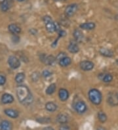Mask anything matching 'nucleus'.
I'll use <instances>...</instances> for the list:
<instances>
[{
  "label": "nucleus",
  "instance_id": "f257e3e1",
  "mask_svg": "<svg viewBox=\"0 0 118 130\" xmlns=\"http://www.w3.org/2000/svg\"><path fill=\"white\" fill-rule=\"evenodd\" d=\"M16 95L19 102L24 105H30L33 101V96L26 86L20 85L16 87Z\"/></svg>",
  "mask_w": 118,
  "mask_h": 130
},
{
  "label": "nucleus",
  "instance_id": "f03ea898",
  "mask_svg": "<svg viewBox=\"0 0 118 130\" xmlns=\"http://www.w3.org/2000/svg\"><path fill=\"white\" fill-rule=\"evenodd\" d=\"M89 98L94 105H98L102 101V94L96 89H92L89 91Z\"/></svg>",
  "mask_w": 118,
  "mask_h": 130
},
{
  "label": "nucleus",
  "instance_id": "7ed1b4c3",
  "mask_svg": "<svg viewBox=\"0 0 118 130\" xmlns=\"http://www.w3.org/2000/svg\"><path fill=\"white\" fill-rule=\"evenodd\" d=\"M43 19V22L45 24V28L47 30V32L53 33V32H55L56 30H57V29L59 28L58 24H56V23L53 21L50 17L45 16Z\"/></svg>",
  "mask_w": 118,
  "mask_h": 130
},
{
  "label": "nucleus",
  "instance_id": "20e7f679",
  "mask_svg": "<svg viewBox=\"0 0 118 130\" xmlns=\"http://www.w3.org/2000/svg\"><path fill=\"white\" fill-rule=\"evenodd\" d=\"M77 7H78V6L76 3H73V4H70V5H68L66 7L64 11L66 16L68 17H70L73 16L77 11Z\"/></svg>",
  "mask_w": 118,
  "mask_h": 130
},
{
  "label": "nucleus",
  "instance_id": "39448f33",
  "mask_svg": "<svg viewBox=\"0 0 118 130\" xmlns=\"http://www.w3.org/2000/svg\"><path fill=\"white\" fill-rule=\"evenodd\" d=\"M108 103L109 105L112 106L118 105V94L114 92L109 93L108 97Z\"/></svg>",
  "mask_w": 118,
  "mask_h": 130
},
{
  "label": "nucleus",
  "instance_id": "423d86ee",
  "mask_svg": "<svg viewBox=\"0 0 118 130\" xmlns=\"http://www.w3.org/2000/svg\"><path fill=\"white\" fill-rule=\"evenodd\" d=\"M8 63L10 67L13 69L18 68L21 66V62L17 57H14V56H10L8 59Z\"/></svg>",
  "mask_w": 118,
  "mask_h": 130
},
{
  "label": "nucleus",
  "instance_id": "0eeeda50",
  "mask_svg": "<svg viewBox=\"0 0 118 130\" xmlns=\"http://www.w3.org/2000/svg\"><path fill=\"white\" fill-rule=\"evenodd\" d=\"M80 68L84 71H89L94 68V63L89 60H83L79 64Z\"/></svg>",
  "mask_w": 118,
  "mask_h": 130
},
{
  "label": "nucleus",
  "instance_id": "6e6552de",
  "mask_svg": "<svg viewBox=\"0 0 118 130\" xmlns=\"http://www.w3.org/2000/svg\"><path fill=\"white\" fill-rule=\"evenodd\" d=\"M76 111L79 114H83L87 110V105L83 101H78L74 106Z\"/></svg>",
  "mask_w": 118,
  "mask_h": 130
},
{
  "label": "nucleus",
  "instance_id": "1a4fd4ad",
  "mask_svg": "<svg viewBox=\"0 0 118 130\" xmlns=\"http://www.w3.org/2000/svg\"><path fill=\"white\" fill-rule=\"evenodd\" d=\"M13 5V0H4L0 3V9L3 12L8 11Z\"/></svg>",
  "mask_w": 118,
  "mask_h": 130
},
{
  "label": "nucleus",
  "instance_id": "9d476101",
  "mask_svg": "<svg viewBox=\"0 0 118 130\" xmlns=\"http://www.w3.org/2000/svg\"><path fill=\"white\" fill-rule=\"evenodd\" d=\"M58 97L62 101H66L69 97V93L66 89H60L58 91Z\"/></svg>",
  "mask_w": 118,
  "mask_h": 130
},
{
  "label": "nucleus",
  "instance_id": "9b49d317",
  "mask_svg": "<svg viewBox=\"0 0 118 130\" xmlns=\"http://www.w3.org/2000/svg\"><path fill=\"white\" fill-rule=\"evenodd\" d=\"M14 101L13 95L9 93H5L2 95V101L3 104H9V103H13Z\"/></svg>",
  "mask_w": 118,
  "mask_h": 130
},
{
  "label": "nucleus",
  "instance_id": "f8f14e48",
  "mask_svg": "<svg viewBox=\"0 0 118 130\" xmlns=\"http://www.w3.org/2000/svg\"><path fill=\"white\" fill-rule=\"evenodd\" d=\"M5 114H6L7 116H8L9 117L11 118H16L19 116V112L13 109H10V108H8V109H5V111H4Z\"/></svg>",
  "mask_w": 118,
  "mask_h": 130
},
{
  "label": "nucleus",
  "instance_id": "ddd939ff",
  "mask_svg": "<svg viewBox=\"0 0 118 130\" xmlns=\"http://www.w3.org/2000/svg\"><path fill=\"white\" fill-rule=\"evenodd\" d=\"M96 25L94 22H85V23H82L80 25V28L83 30H91L95 28Z\"/></svg>",
  "mask_w": 118,
  "mask_h": 130
},
{
  "label": "nucleus",
  "instance_id": "4468645a",
  "mask_svg": "<svg viewBox=\"0 0 118 130\" xmlns=\"http://www.w3.org/2000/svg\"><path fill=\"white\" fill-rule=\"evenodd\" d=\"M72 62V59L68 57H65L64 58H62V59H60L59 61H58V63L60 64V66L62 67H68L69 66L70 64H71Z\"/></svg>",
  "mask_w": 118,
  "mask_h": 130
},
{
  "label": "nucleus",
  "instance_id": "2eb2a0df",
  "mask_svg": "<svg viewBox=\"0 0 118 130\" xmlns=\"http://www.w3.org/2000/svg\"><path fill=\"white\" fill-rule=\"evenodd\" d=\"M9 30L13 34H18L21 32V28L15 24H11L9 26Z\"/></svg>",
  "mask_w": 118,
  "mask_h": 130
},
{
  "label": "nucleus",
  "instance_id": "dca6fc26",
  "mask_svg": "<svg viewBox=\"0 0 118 130\" xmlns=\"http://www.w3.org/2000/svg\"><path fill=\"white\" fill-rule=\"evenodd\" d=\"M68 50L71 53H76L79 51V47L76 43L72 42L69 44L68 47Z\"/></svg>",
  "mask_w": 118,
  "mask_h": 130
},
{
  "label": "nucleus",
  "instance_id": "f3484780",
  "mask_svg": "<svg viewBox=\"0 0 118 130\" xmlns=\"http://www.w3.org/2000/svg\"><path fill=\"white\" fill-rule=\"evenodd\" d=\"M57 120L60 124H66L68 120V116L65 114H59L57 117Z\"/></svg>",
  "mask_w": 118,
  "mask_h": 130
},
{
  "label": "nucleus",
  "instance_id": "a211bd4d",
  "mask_svg": "<svg viewBox=\"0 0 118 130\" xmlns=\"http://www.w3.org/2000/svg\"><path fill=\"white\" fill-rule=\"evenodd\" d=\"M74 37L76 39V40L78 42H81L83 39V34L82 33V32L79 30H74Z\"/></svg>",
  "mask_w": 118,
  "mask_h": 130
},
{
  "label": "nucleus",
  "instance_id": "6ab92c4d",
  "mask_svg": "<svg viewBox=\"0 0 118 130\" xmlns=\"http://www.w3.org/2000/svg\"><path fill=\"white\" fill-rule=\"evenodd\" d=\"M99 52L102 55L107 57H112L113 55V51H111L110 49H106V48H101Z\"/></svg>",
  "mask_w": 118,
  "mask_h": 130
},
{
  "label": "nucleus",
  "instance_id": "aec40b11",
  "mask_svg": "<svg viewBox=\"0 0 118 130\" xmlns=\"http://www.w3.org/2000/svg\"><path fill=\"white\" fill-rule=\"evenodd\" d=\"M12 124L7 120H4L2 122L1 125V130H12Z\"/></svg>",
  "mask_w": 118,
  "mask_h": 130
},
{
  "label": "nucleus",
  "instance_id": "412c9836",
  "mask_svg": "<svg viewBox=\"0 0 118 130\" xmlns=\"http://www.w3.org/2000/svg\"><path fill=\"white\" fill-rule=\"evenodd\" d=\"M45 108L49 112H55L57 109V106L55 103L53 102H48L45 105Z\"/></svg>",
  "mask_w": 118,
  "mask_h": 130
},
{
  "label": "nucleus",
  "instance_id": "4be33fe9",
  "mask_svg": "<svg viewBox=\"0 0 118 130\" xmlns=\"http://www.w3.org/2000/svg\"><path fill=\"white\" fill-rule=\"evenodd\" d=\"M56 59H56L53 55H49L45 57L44 62L47 65L51 66V65L54 64V63H55V61H56Z\"/></svg>",
  "mask_w": 118,
  "mask_h": 130
},
{
  "label": "nucleus",
  "instance_id": "5701e85b",
  "mask_svg": "<svg viewBox=\"0 0 118 130\" xmlns=\"http://www.w3.org/2000/svg\"><path fill=\"white\" fill-rule=\"evenodd\" d=\"M56 88H57V87H56V84H51L50 85H49V86H48V87H47V89H46V93H47V95H52L53 93H55V90H56Z\"/></svg>",
  "mask_w": 118,
  "mask_h": 130
},
{
  "label": "nucleus",
  "instance_id": "b1692460",
  "mask_svg": "<svg viewBox=\"0 0 118 130\" xmlns=\"http://www.w3.org/2000/svg\"><path fill=\"white\" fill-rule=\"evenodd\" d=\"M25 79V74L22 72L21 73H19L16 74L15 77V81L16 83H19V84H21L22 82L24 81V79Z\"/></svg>",
  "mask_w": 118,
  "mask_h": 130
},
{
  "label": "nucleus",
  "instance_id": "393cba45",
  "mask_svg": "<svg viewBox=\"0 0 118 130\" xmlns=\"http://www.w3.org/2000/svg\"><path fill=\"white\" fill-rule=\"evenodd\" d=\"M98 118L102 123H104L107 120V116L103 112H99L98 113Z\"/></svg>",
  "mask_w": 118,
  "mask_h": 130
},
{
  "label": "nucleus",
  "instance_id": "a878e982",
  "mask_svg": "<svg viewBox=\"0 0 118 130\" xmlns=\"http://www.w3.org/2000/svg\"><path fill=\"white\" fill-rule=\"evenodd\" d=\"M113 79V76L110 74H106L104 75L103 76V78H102V81L105 83H109L111 82Z\"/></svg>",
  "mask_w": 118,
  "mask_h": 130
},
{
  "label": "nucleus",
  "instance_id": "bb28decb",
  "mask_svg": "<svg viewBox=\"0 0 118 130\" xmlns=\"http://www.w3.org/2000/svg\"><path fill=\"white\" fill-rule=\"evenodd\" d=\"M37 120L39 123H41V124H48V123H49L50 120L49 119V118H41L38 119Z\"/></svg>",
  "mask_w": 118,
  "mask_h": 130
},
{
  "label": "nucleus",
  "instance_id": "cd10ccee",
  "mask_svg": "<svg viewBox=\"0 0 118 130\" xmlns=\"http://www.w3.org/2000/svg\"><path fill=\"white\" fill-rule=\"evenodd\" d=\"M59 130H70V127L69 125L66 124H61L59 127Z\"/></svg>",
  "mask_w": 118,
  "mask_h": 130
},
{
  "label": "nucleus",
  "instance_id": "c85d7f7f",
  "mask_svg": "<svg viewBox=\"0 0 118 130\" xmlns=\"http://www.w3.org/2000/svg\"><path fill=\"white\" fill-rule=\"evenodd\" d=\"M51 74H52V73H51L50 72H49L48 70H45L43 72V73H42L43 76L45 77V78H47V77L50 76Z\"/></svg>",
  "mask_w": 118,
  "mask_h": 130
},
{
  "label": "nucleus",
  "instance_id": "c756f323",
  "mask_svg": "<svg viewBox=\"0 0 118 130\" xmlns=\"http://www.w3.org/2000/svg\"><path fill=\"white\" fill-rule=\"evenodd\" d=\"M5 82H6V78H5V76L0 75V86L5 84Z\"/></svg>",
  "mask_w": 118,
  "mask_h": 130
},
{
  "label": "nucleus",
  "instance_id": "7c9ffc66",
  "mask_svg": "<svg viewBox=\"0 0 118 130\" xmlns=\"http://www.w3.org/2000/svg\"><path fill=\"white\" fill-rule=\"evenodd\" d=\"M66 57V53H59V54L58 55V56H57V59H58V61H59L60 59H62V58H64V57Z\"/></svg>",
  "mask_w": 118,
  "mask_h": 130
},
{
  "label": "nucleus",
  "instance_id": "2f4dec72",
  "mask_svg": "<svg viewBox=\"0 0 118 130\" xmlns=\"http://www.w3.org/2000/svg\"><path fill=\"white\" fill-rule=\"evenodd\" d=\"M58 34H59V37H64L66 35V32L64 30H60V31L58 32Z\"/></svg>",
  "mask_w": 118,
  "mask_h": 130
},
{
  "label": "nucleus",
  "instance_id": "473e14b6",
  "mask_svg": "<svg viewBox=\"0 0 118 130\" xmlns=\"http://www.w3.org/2000/svg\"><path fill=\"white\" fill-rule=\"evenodd\" d=\"M43 130H55V129H54L51 127H45V128L43 129Z\"/></svg>",
  "mask_w": 118,
  "mask_h": 130
},
{
  "label": "nucleus",
  "instance_id": "72a5a7b5",
  "mask_svg": "<svg viewBox=\"0 0 118 130\" xmlns=\"http://www.w3.org/2000/svg\"><path fill=\"white\" fill-rule=\"evenodd\" d=\"M97 130H106V129L104 128V127H98V129Z\"/></svg>",
  "mask_w": 118,
  "mask_h": 130
},
{
  "label": "nucleus",
  "instance_id": "f704fd0d",
  "mask_svg": "<svg viewBox=\"0 0 118 130\" xmlns=\"http://www.w3.org/2000/svg\"><path fill=\"white\" fill-rule=\"evenodd\" d=\"M2 122H3V121H2V120H1V118H0V129H1V125H2Z\"/></svg>",
  "mask_w": 118,
  "mask_h": 130
},
{
  "label": "nucleus",
  "instance_id": "c9c22d12",
  "mask_svg": "<svg viewBox=\"0 0 118 130\" xmlns=\"http://www.w3.org/2000/svg\"><path fill=\"white\" fill-rule=\"evenodd\" d=\"M17 1H19V2H23L24 0H17Z\"/></svg>",
  "mask_w": 118,
  "mask_h": 130
},
{
  "label": "nucleus",
  "instance_id": "e433bc0d",
  "mask_svg": "<svg viewBox=\"0 0 118 130\" xmlns=\"http://www.w3.org/2000/svg\"><path fill=\"white\" fill-rule=\"evenodd\" d=\"M3 1H4V0H0V3H1V2H3Z\"/></svg>",
  "mask_w": 118,
  "mask_h": 130
}]
</instances>
